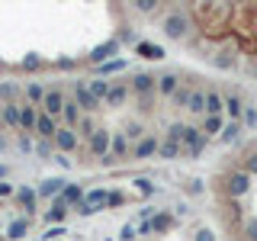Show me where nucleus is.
<instances>
[{"label": "nucleus", "instance_id": "nucleus-1", "mask_svg": "<svg viewBox=\"0 0 257 241\" xmlns=\"http://www.w3.org/2000/svg\"><path fill=\"white\" fill-rule=\"evenodd\" d=\"M109 135H112V132H106V129H96V132L90 135V155H93V158L112 161V158H109Z\"/></svg>", "mask_w": 257, "mask_h": 241}, {"label": "nucleus", "instance_id": "nucleus-2", "mask_svg": "<svg viewBox=\"0 0 257 241\" xmlns=\"http://www.w3.org/2000/svg\"><path fill=\"white\" fill-rule=\"evenodd\" d=\"M164 32L171 39H180V36H187L190 32V23H187V16L183 13H171L167 16V23H164Z\"/></svg>", "mask_w": 257, "mask_h": 241}, {"label": "nucleus", "instance_id": "nucleus-3", "mask_svg": "<svg viewBox=\"0 0 257 241\" xmlns=\"http://www.w3.org/2000/svg\"><path fill=\"white\" fill-rule=\"evenodd\" d=\"M52 142L58 145L61 155H68V151H74V148H77V132H74V129H68V126H61L58 132H55V139H52Z\"/></svg>", "mask_w": 257, "mask_h": 241}, {"label": "nucleus", "instance_id": "nucleus-4", "mask_svg": "<svg viewBox=\"0 0 257 241\" xmlns=\"http://www.w3.org/2000/svg\"><path fill=\"white\" fill-rule=\"evenodd\" d=\"M61 103H64V96H61V90H45L42 93V112L45 116H61Z\"/></svg>", "mask_w": 257, "mask_h": 241}, {"label": "nucleus", "instance_id": "nucleus-5", "mask_svg": "<svg viewBox=\"0 0 257 241\" xmlns=\"http://www.w3.org/2000/svg\"><path fill=\"white\" fill-rule=\"evenodd\" d=\"M74 103H77V109H87V112L100 109V103L90 96V90H87L84 84H74Z\"/></svg>", "mask_w": 257, "mask_h": 241}, {"label": "nucleus", "instance_id": "nucleus-6", "mask_svg": "<svg viewBox=\"0 0 257 241\" xmlns=\"http://www.w3.org/2000/svg\"><path fill=\"white\" fill-rule=\"evenodd\" d=\"M125 96H128V87H125V84H109V90H106V96H103V103H106V106H122Z\"/></svg>", "mask_w": 257, "mask_h": 241}, {"label": "nucleus", "instance_id": "nucleus-7", "mask_svg": "<svg viewBox=\"0 0 257 241\" xmlns=\"http://www.w3.org/2000/svg\"><path fill=\"white\" fill-rule=\"evenodd\" d=\"M247 187H251V177H247L244 171H235L228 177V193L231 196H241V193H247Z\"/></svg>", "mask_w": 257, "mask_h": 241}, {"label": "nucleus", "instance_id": "nucleus-8", "mask_svg": "<svg viewBox=\"0 0 257 241\" xmlns=\"http://www.w3.org/2000/svg\"><path fill=\"white\" fill-rule=\"evenodd\" d=\"M222 109L231 116V123H238V116L244 112V103H241L238 93H228V96H222Z\"/></svg>", "mask_w": 257, "mask_h": 241}, {"label": "nucleus", "instance_id": "nucleus-9", "mask_svg": "<svg viewBox=\"0 0 257 241\" xmlns=\"http://www.w3.org/2000/svg\"><path fill=\"white\" fill-rule=\"evenodd\" d=\"M36 132L42 135V139H48V142H52V139H55V132H58V126H55V119H52V116L39 112V116H36Z\"/></svg>", "mask_w": 257, "mask_h": 241}, {"label": "nucleus", "instance_id": "nucleus-10", "mask_svg": "<svg viewBox=\"0 0 257 241\" xmlns=\"http://www.w3.org/2000/svg\"><path fill=\"white\" fill-rule=\"evenodd\" d=\"M158 145H161V142L155 139V135H148V139H142L139 145H135L132 158H139V161H142V158H151V155H158Z\"/></svg>", "mask_w": 257, "mask_h": 241}, {"label": "nucleus", "instance_id": "nucleus-11", "mask_svg": "<svg viewBox=\"0 0 257 241\" xmlns=\"http://www.w3.org/2000/svg\"><path fill=\"white\" fill-rule=\"evenodd\" d=\"M128 155V139L122 132H112L109 135V158H125Z\"/></svg>", "mask_w": 257, "mask_h": 241}, {"label": "nucleus", "instance_id": "nucleus-12", "mask_svg": "<svg viewBox=\"0 0 257 241\" xmlns=\"http://www.w3.org/2000/svg\"><path fill=\"white\" fill-rule=\"evenodd\" d=\"M155 74H145V71H142V74H135L132 77V90L135 93H139V96H145V93H151V90H155Z\"/></svg>", "mask_w": 257, "mask_h": 241}, {"label": "nucleus", "instance_id": "nucleus-13", "mask_svg": "<svg viewBox=\"0 0 257 241\" xmlns=\"http://www.w3.org/2000/svg\"><path fill=\"white\" fill-rule=\"evenodd\" d=\"M155 87H158V90L164 93V96H174V90H177V87H180V77L167 71V74H161V77L155 80Z\"/></svg>", "mask_w": 257, "mask_h": 241}, {"label": "nucleus", "instance_id": "nucleus-14", "mask_svg": "<svg viewBox=\"0 0 257 241\" xmlns=\"http://www.w3.org/2000/svg\"><path fill=\"white\" fill-rule=\"evenodd\" d=\"M64 190V180L61 177H52V180H42V187L36 190V196H61Z\"/></svg>", "mask_w": 257, "mask_h": 241}, {"label": "nucleus", "instance_id": "nucleus-15", "mask_svg": "<svg viewBox=\"0 0 257 241\" xmlns=\"http://www.w3.org/2000/svg\"><path fill=\"white\" fill-rule=\"evenodd\" d=\"M203 109H206V116H219L222 112V96L215 90H206L203 93Z\"/></svg>", "mask_w": 257, "mask_h": 241}, {"label": "nucleus", "instance_id": "nucleus-16", "mask_svg": "<svg viewBox=\"0 0 257 241\" xmlns=\"http://www.w3.org/2000/svg\"><path fill=\"white\" fill-rule=\"evenodd\" d=\"M0 123L10 126V129L20 126V103H7V106L0 109Z\"/></svg>", "mask_w": 257, "mask_h": 241}, {"label": "nucleus", "instance_id": "nucleus-17", "mask_svg": "<svg viewBox=\"0 0 257 241\" xmlns=\"http://www.w3.org/2000/svg\"><path fill=\"white\" fill-rule=\"evenodd\" d=\"M61 116H64V126L74 129V126H77V119H80L77 103H74V100H64V103H61Z\"/></svg>", "mask_w": 257, "mask_h": 241}, {"label": "nucleus", "instance_id": "nucleus-18", "mask_svg": "<svg viewBox=\"0 0 257 241\" xmlns=\"http://www.w3.org/2000/svg\"><path fill=\"white\" fill-rule=\"evenodd\" d=\"M36 106H20V126L26 129V132H36Z\"/></svg>", "mask_w": 257, "mask_h": 241}, {"label": "nucleus", "instance_id": "nucleus-19", "mask_svg": "<svg viewBox=\"0 0 257 241\" xmlns=\"http://www.w3.org/2000/svg\"><path fill=\"white\" fill-rule=\"evenodd\" d=\"M61 203H84V190L74 187V183H64V190H61Z\"/></svg>", "mask_w": 257, "mask_h": 241}, {"label": "nucleus", "instance_id": "nucleus-20", "mask_svg": "<svg viewBox=\"0 0 257 241\" xmlns=\"http://www.w3.org/2000/svg\"><path fill=\"white\" fill-rule=\"evenodd\" d=\"M87 90H90V96L100 103L103 96H106V90H109V80L106 77H96V80H90V87H87Z\"/></svg>", "mask_w": 257, "mask_h": 241}, {"label": "nucleus", "instance_id": "nucleus-21", "mask_svg": "<svg viewBox=\"0 0 257 241\" xmlns=\"http://www.w3.org/2000/svg\"><path fill=\"white\" fill-rule=\"evenodd\" d=\"M64 212H68V209H64V203H61V196H55V203H52V209H48V212H45V222H61V219H64Z\"/></svg>", "mask_w": 257, "mask_h": 241}, {"label": "nucleus", "instance_id": "nucleus-22", "mask_svg": "<svg viewBox=\"0 0 257 241\" xmlns=\"http://www.w3.org/2000/svg\"><path fill=\"white\" fill-rule=\"evenodd\" d=\"M26 231H29V219H16L7 228V238H26Z\"/></svg>", "mask_w": 257, "mask_h": 241}, {"label": "nucleus", "instance_id": "nucleus-23", "mask_svg": "<svg viewBox=\"0 0 257 241\" xmlns=\"http://www.w3.org/2000/svg\"><path fill=\"white\" fill-rule=\"evenodd\" d=\"M139 55H145V58H164V48L161 45H151V42H139Z\"/></svg>", "mask_w": 257, "mask_h": 241}, {"label": "nucleus", "instance_id": "nucleus-24", "mask_svg": "<svg viewBox=\"0 0 257 241\" xmlns=\"http://www.w3.org/2000/svg\"><path fill=\"white\" fill-rule=\"evenodd\" d=\"M222 116H206V123H203V129H199V132H206V139H209V135H212V132H222Z\"/></svg>", "mask_w": 257, "mask_h": 241}, {"label": "nucleus", "instance_id": "nucleus-25", "mask_svg": "<svg viewBox=\"0 0 257 241\" xmlns=\"http://www.w3.org/2000/svg\"><path fill=\"white\" fill-rule=\"evenodd\" d=\"M241 135V123H225L222 126V142H238Z\"/></svg>", "mask_w": 257, "mask_h": 241}, {"label": "nucleus", "instance_id": "nucleus-26", "mask_svg": "<svg viewBox=\"0 0 257 241\" xmlns=\"http://www.w3.org/2000/svg\"><path fill=\"white\" fill-rule=\"evenodd\" d=\"M158 155H161V158H167V161H174L177 155H180V145H174V142H161V145H158Z\"/></svg>", "mask_w": 257, "mask_h": 241}, {"label": "nucleus", "instance_id": "nucleus-27", "mask_svg": "<svg viewBox=\"0 0 257 241\" xmlns=\"http://www.w3.org/2000/svg\"><path fill=\"white\" fill-rule=\"evenodd\" d=\"M84 203L87 206H90V209H96V206H106V190H90V193H87V196H84Z\"/></svg>", "mask_w": 257, "mask_h": 241}, {"label": "nucleus", "instance_id": "nucleus-28", "mask_svg": "<svg viewBox=\"0 0 257 241\" xmlns=\"http://www.w3.org/2000/svg\"><path fill=\"white\" fill-rule=\"evenodd\" d=\"M112 52H116V42H106V45H100V48L90 52V61H103V58H109Z\"/></svg>", "mask_w": 257, "mask_h": 241}, {"label": "nucleus", "instance_id": "nucleus-29", "mask_svg": "<svg viewBox=\"0 0 257 241\" xmlns=\"http://www.w3.org/2000/svg\"><path fill=\"white\" fill-rule=\"evenodd\" d=\"M171 225H174L171 215H158V219H151V222H148V228H151V231H167Z\"/></svg>", "mask_w": 257, "mask_h": 241}, {"label": "nucleus", "instance_id": "nucleus-30", "mask_svg": "<svg viewBox=\"0 0 257 241\" xmlns=\"http://www.w3.org/2000/svg\"><path fill=\"white\" fill-rule=\"evenodd\" d=\"M20 203L26 206V212H29V209H36V190H26V187H23L20 190Z\"/></svg>", "mask_w": 257, "mask_h": 241}, {"label": "nucleus", "instance_id": "nucleus-31", "mask_svg": "<svg viewBox=\"0 0 257 241\" xmlns=\"http://www.w3.org/2000/svg\"><path fill=\"white\" fill-rule=\"evenodd\" d=\"M187 109H193V112H206V109H203V93H199V90H193V93H190Z\"/></svg>", "mask_w": 257, "mask_h": 241}, {"label": "nucleus", "instance_id": "nucleus-32", "mask_svg": "<svg viewBox=\"0 0 257 241\" xmlns=\"http://www.w3.org/2000/svg\"><path fill=\"white\" fill-rule=\"evenodd\" d=\"M77 129H80L84 135H93V132H96V126H93L90 116H80V119H77Z\"/></svg>", "mask_w": 257, "mask_h": 241}, {"label": "nucleus", "instance_id": "nucleus-33", "mask_svg": "<svg viewBox=\"0 0 257 241\" xmlns=\"http://www.w3.org/2000/svg\"><path fill=\"white\" fill-rule=\"evenodd\" d=\"M174 103H177V106H187V103H190V90H187V87H177V90H174Z\"/></svg>", "mask_w": 257, "mask_h": 241}, {"label": "nucleus", "instance_id": "nucleus-34", "mask_svg": "<svg viewBox=\"0 0 257 241\" xmlns=\"http://www.w3.org/2000/svg\"><path fill=\"white\" fill-rule=\"evenodd\" d=\"M122 68H125V61H106V64L100 68V74L106 77V74H116V71H122Z\"/></svg>", "mask_w": 257, "mask_h": 241}, {"label": "nucleus", "instance_id": "nucleus-35", "mask_svg": "<svg viewBox=\"0 0 257 241\" xmlns=\"http://www.w3.org/2000/svg\"><path fill=\"white\" fill-rule=\"evenodd\" d=\"M26 93H29V100H32V103H42V93H45V90L32 84V87H26Z\"/></svg>", "mask_w": 257, "mask_h": 241}, {"label": "nucleus", "instance_id": "nucleus-36", "mask_svg": "<svg viewBox=\"0 0 257 241\" xmlns=\"http://www.w3.org/2000/svg\"><path fill=\"white\" fill-rule=\"evenodd\" d=\"M122 135H125V139H142V126H139V123H132Z\"/></svg>", "mask_w": 257, "mask_h": 241}, {"label": "nucleus", "instance_id": "nucleus-37", "mask_svg": "<svg viewBox=\"0 0 257 241\" xmlns=\"http://www.w3.org/2000/svg\"><path fill=\"white\" fill-rule=\"evenodd\" d=\"M241 116H244V126H257V109H251V106H247L244 112H241Z\"/></svg>", "mask_w": 257, "mask_h": 241}, {"label": "nucleus", "instance_id": "nucleus-38", "mask_svg": "<svg viewBox=\"0 0 257 241\" xmlns=\"http://www.w3.org/2000/svg\"><path fill=\"white\" fill-rule=\"evenodd\" d=\"M247 177H251V174H257V151H254V155H247V171H244Z\"/></svg>", "mask_w": 257, "mask_h": 241}, {"label": "nucleus", "instance_id": "nucleus-39", "mask_svg": "<svg viewBox=\"0 0 257 241\" xmlns=\"http://www.w3.org/2000/svg\"><path fill=\"white\" fill-rule=\"evenodd\" d=\"M135 7H139L142 13H151V10H155L158 4H155V0H139V4H135Z\"/></svg>", "mask_w": 257, "mask_h": 241}, {"label": "nucleus", "instance_id": "nucleus-40", "mask_svg": "<svg viewBox=\"0 0 257 241\" xmlns=\"http://www.w3.org/2000/svg\"><path fill=\"white\" fill-rule=\"evenodd\" d=\"M122 203V193H106V206H119Z\"/></svg>", "mask_w": 257, "mask_h": 241}, {"label": "nucleus", "instance_id": "nucleus-41", "mask_svg": "<svg viewBox=\"0 0 257 241\" xmlns=\"http://www.w3.org/2000/svg\"><path fill=\"white\" fill-rule=\"evenodd\" d=\"M39 155H42V158H48V155H52V142H39Z\"/></svg>", "mask_w": 257, "mask_h": 241}, {"label": "nucleus", "instance_id": "nucleus-42", "mask_svg": "<svg viewBox=\"0 0 257 241\" xmlns=\"http://www.w3.org/2000/svg\"><path fill=\"white\" fill-rule=\"evenodd\" d=\"M23 68H39V58H36V55H29V58H23Z\"/></svg>", "mask_w": 257, "mask_h": 241}, {"label": "nucleus", "instance_id": "nucleus-43", "mask_svg": "<svg viewBox=\"0 0 257 241\" xmlns=\"http://www.w3.org/2000/svg\"><path fill=\"white\" fill-rule=\"evenodd\" d=\"M119 238H122V241H132V238H135V228H132V225H125V228H122V235H119Z\"/></svg>", "mask_w": 257, "mask_h": 241}, {"label": "nucleus", "instance_id": "nucleus-44", "mask_svg": "<svg viewBox=\"0 0 257 241\" xmlns=\"http://www.w3.org/2000/svg\"><path fill=\"white\" fill-rule=\"evenodd\" d=\"M196 241H215V238H212V231H206V228H199V231H196Z\"/></svg>", "mask_w": 257, "mask_h": 241}, {"label": "nucleus", "instance_id": "nucleus-45", "mask_svg": "<svg viewBox=\"0 0 257 241\" xmlns=\"http://www.w3.org/2000/svg\"><path fill=\"white\" fill-rule=\"evenodd\" d=\"M247 238H254V241H257V219L247 222Z\"/></svg>", "mask_w": 257, "mask_h": 241}, {"label": "nucleus", "instance_id": "nucleus-46", "mask_svg": "<svg viewBox=\"0 0 257 241\" xmlns=\"http://www.w3.org/2000/svg\"><path fill=\"white\" fill-rule=\"evenodd\" d=\"M0 93H4V96H13L16 87H13V84H0Z\"/></svg>", "mask_w": 257, "mask_h": 241}, {"label": "nucleus", "instance_id": "nucleus-47", "mask_svg": "<svg viewBox=\"0 0 257 241\" xmlns=\"http://www.w3.org/2000/svg\"><path fill=\"white\" fill-rule=\"evenodd\" d=\"M20 148L23 151H32V139H29V135H23V139H20Z\"/></svg>", "mask_w": 257, "mask_h": 241}, {"label": "nucleus", "instance_id": "nucleus-48", "mask_svg": "<svg viewBox=\"0 0 257 241\" xmlns=\"http://www.w3.org/2000/svg\"><path fill=\"white\" fill-rule=\"evenodd\" d=\"M77 212H80V215H90V212H96V209H90L87 203H77Z\"/></svg>", "mask_w": 257, "mask_h": 241}, {"label": "nucleus", "instance_id": "nucleus-49", "mask_svg": "<svg viewBox=\"0 0 257 241\" xmlns=\"http://www.w3.org/2000/svg\"><path fill=\"white\" fill-rule=\"evenodd\" d=\"M139 190H142V193H151V190H155V187H151L148 180H139Z\"/></svg>", "mask_w": 257, "mask_h": 241}, {"label": "nucleus", "instance_id": "nucleus-50", "mask_svg": "<svg viewBox=\"0 0 257 241\" xmlns=\"http://www.w3.org/2000/svg\"><path fill=\"white\" fill-rule=\"evenodd\" d=\"M254 77H257V61H254Z\"/></svg>", "mask_w": 257, "mask_h": 241}, {"label": "nucleus", "instance_id": "nucleus-51", "mask_svg": "<svg viewBox=\"0 0 257 241\" xmlns=\"http://www.w3.org/2000/svg\"><path fill=\"white\" fill-rule=\"evenodd\" d=\"M0 177H4V167H0Z\"/></svg>", "mask_w": 257, "mask_h": 241}, {"label": "nucleus", "instance_id": "nucleus-52", "mask_svg": "<svg viewBox=\"0 0 257 241\" xmlns=\"http://www.w3.org/2000/svg\"><path fill=\"white\" fill-rule=\"evenodd\" d=\"M0 109H4V106H0Z\"/></svg>", "mask_w": 257, "mask_h": 241}]
</instances>
